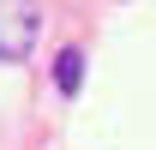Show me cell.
Wrapping results in <instances>:
<instances>
[{"instance_id":"1","label":"cell","mask_w":156,"mask_h":150,"mask_svg":"<svg viewBox=\"0 0 156 150\" xmlns=\"http://www.w3.org/2000/svg\"><path fill=\"white\" fill-rule=\"evenodd\" d=\"M36 30H42L36 0H6V6H0V60H6V66L30 60V48H36Z\"/></svg>"},{"instance_id":"2","label":"cell","mask_w":156,"mask_h":150,"mask_svg":"<svg viewBox=\"0 0 156 150\" xmlns=\"http://www.w3.org/2000/svg\"><path fill=\"white\" fill-rule=\"evenodd\" d=\"M54 84H60V96H78V84H84V54L78 48H60L54 54Z\"/></svg>"}]
</instances>
